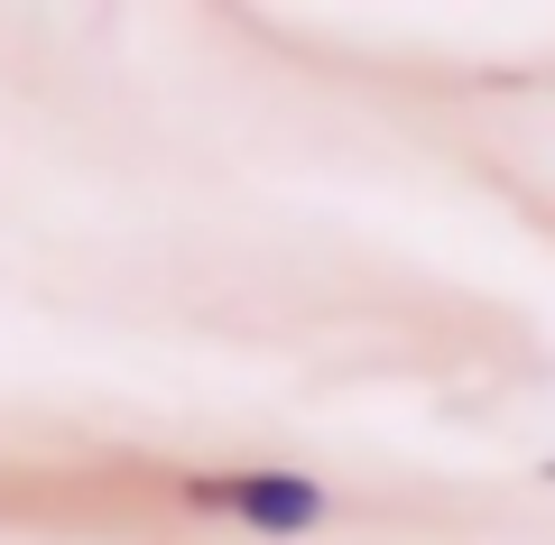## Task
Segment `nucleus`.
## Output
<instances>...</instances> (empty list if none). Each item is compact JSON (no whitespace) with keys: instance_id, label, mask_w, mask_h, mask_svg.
I'll return each mask as SVG.
<instances>
[{"instance_id":"1","label":"nucleus","mask_w":555,"mask_h":545,"mask_svg":"<svg viewBox=\"0 0 555 545\" xmlns=\"http://www.w3.org/2000/svg\"><path fill=\"white\" fill-rule=\"evenodd\" d=\"M195 499H214V508H241L250 527H269V536H287V527H315V490L306 481H204Z\"/></svg>"}]
</instances>
